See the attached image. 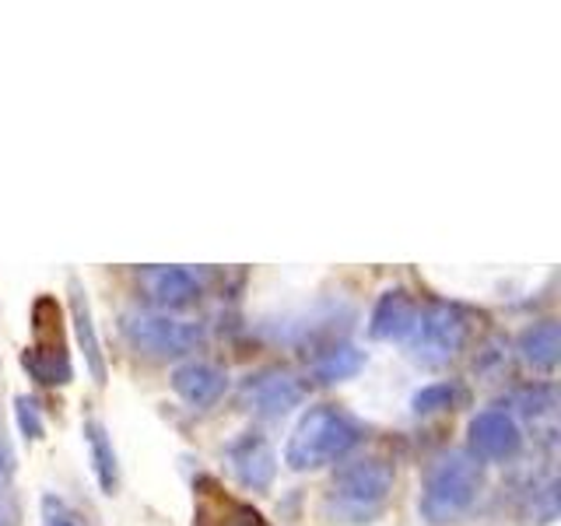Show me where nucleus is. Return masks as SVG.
Listing matches in <instances>:
<instances>
[{"label": "nucleus", "mask_w": 561, "mask_h": 526, "mask_svg": "<svg viewBox=\"0 0 561 526\" xmlns=\"http://www.w3.org/2000/svg\"><path fill=\"white\" fill-rule=\"evenodd\" d=\"M70 320H75V333H78V344H81V355L92 379L99 386L110 382V368H105V355H102V341H99V330L92 320V302H88V291L81 288L78 277H70Z\"/></svg>", "instance_id": "nucleus-12"}, {"label": "nucleus", "mask_w": 561, "mask_h": 526, "mask_svg": "<svg viewBox=\"0 0 561 526\" xmlns=\"http://www.w3.org/2000/svg\"><path fill=\"white\" fill-rule=\"evenodd\" d=\"M519 355H523L526 365L551 373V368L558 365V355H561V327H558V320H540L534 327H526L519 333Z\"/></svg>", "instance_id": "nucleus-16"}, {"label": "nucleus", "mask_w": 561, "mask_h": 526, "mask_svg": "<svg viewBox=\"0 0 561 526\" xmlns=\"http://www.w3.org/2000/svg\"><path fill=\"white\" fill-rule=\"evenodd\" d=\"M417 302L400 288H390L379 295V302L368 316V338L373 341H408L417 323Z\"/></svg>", "instance_id": "nucleus-10"}, {"label": "nucleus", "mask_w": 561, "mask_h": 526, "mask_svg": "<svg viewBox=\"0 0 561 526\" xmlns=\"http://www.w3.org/2000/svg\"><path fill=\"white\" fill-rule=\"evenodd\" d=\"M470 323L460 306L449 302H432L425 312H417V323L411 330V355L421 365H449L467 344Z\"/></svg>", "instance_id": "nucleus-4"}, {"label": "nucleus", "mask_w": 561, "mask_h": 526, "mask_svg": "<svg viewBox=\"0 0 561 526\" xmlns=\"http://www.w3.org/2000/svg\"><path fill=\"white\" fill-rule=\"evenodd\" d=\"M362 443V425L355 418H347L337 408H309L285 446V464L295 473L306 470H320L327 464H337L344 456Z\"/></svg>", "instance_id": "nucleus-2"}, {"label": "nucleus", "mask_w": 561, "mask_h": 526, "mask_svg": "<svg viewBox=\"0 0 561 526\" xmlns=\"http://www.w3.org/2000/svg\"><path fill=\"white\" fill-rule=\"evenodd\" d=\"M228 467H232L236 481L250 491H267L277 473V453L263 435L245 432L228 446Z\"/></svg>", "instance_id": "nucleus-9"}, {"label": "nucleus", "mask_w": 561, "mask_h": 526, "mask_svg": "<svg viewBox=\"0 0 561 526\" xmlns=\"http://www.w3.org/2000/svg\"><path fill=\"white\" fill-rule=\"evenodd\" d=\"M84 443H88V456H92L99 488L105 491V495H116V488H119V464H116L113 438H110V432H105V425H102L99 418L84 421Z\"/></svg>", "instance_id": "nucleus-15"}, {"label": "nucleus", "mask_w": 561, "mask_h": 526, "mask_svg": "<svg viewBox=\"0 0 561 526\" xmlns=\"http://www.w3.org/2000/svg\"><path fill=\"white\" fill-rule=\"evenodd\" d=\"M32 330L35 341L22 355V365L39 379L43 386H64L70 382V362H67V344L60 330V306L57 298L43 295L32 309Z\"/></svg>", "instance_id": "nucleus-5"}, {"label": "nucleus", "mask_w": 561, "mask_h": 526, "mask_svg": "<svg viewBox=\"0 0 561 526\" xmlns=\"http://www.w3.org/2000/svg\"><path fill=\"white\" fill-rule=\"evenodd\" d=\"M362 365H365V355L358 347H351V344H341V347H330L323 351L320 358H316L312 365V373L320 382H344L351 376H358L362 373Z\"/></svg>", "instance_id": "nucleus-17"}, {"label": "nucleus", "mask_w": 561, "mask_h": 526, "mask_svg": "<svg viewBox=\"0 0 561 526\" xmlns=\"http://www.w3.org/2000/svg\"><path fill=\"white\" fill-rule=\"evenodd\" d=\"M393 495V464L379 456H365L337 470L323 495V516L327 523L341 526H362L382 516L386 502Z\"/></svg>", "instance_id": "nucleus-1"}, {"label": "nucleus", "mask_w": 561, "mask_h": 526, "mask_svg": "<svg viewBox=\"0 0 561 526\" xmlns=\"http://www.w3.org/2000/svg\"><path fill=\"white\" fill-rule=\"evenodd\" d=\"M463 397L460 386H453V382H432V386H421V390L411 397V408L414 414H435V411H446L453 408L456 400Z\"/></svg>", "instance_id": "nucleus-18"}, {"label": "nucleus", "mask_w": 561, "mask_h": 526, "mask_svg": "<svg viewBox=\"0 0 561 526\" xmlns=\"http://www.w3.org/2000/svg\"><path fill=\"white\" fill-rule=\"evenodd\" d=\"M306 397L302 382H298L288 368H267L245 379L242 400L250 403V411L260 418H285L291 408H298Z\"/></svg>", "instance_id": "nucleus-7"}, {"label": "nucleus", "mask_w": 561, "mask_h": 526, "mask_svg": "<svg viewBox=\"0 0 561 526\" xmlns=\"http://www.w3.org/2000/svg\"><path fill=\"white\" fill-rule=\"evenodd\" d=\"M14 411H18V428L25 432V438H43V418H39V408H35V400L18 397Z\"/></svg>", "instance_id": "nucleus-19"}, {"label": "nucleus", "mask_w": 561, "mask_h": 526, "mask_svg": "<svg viewBox=\"0 0 561 526\" xmlns=\"http://www.w3.org/2000/svg\"><path fill=\"white\" fill-rule=\"evenodd\" d=\"M8 473H11V456H8V449L0 446V484L8 481Z\"/></svg>", "instance_id": "nucleus-21"}, {"label": "nucleus", "mask_w": 561, "mask_h": 526, "mask_svg": "<svg viewBox=\"0 0 561 526\" xmlns=\"http://www.w3.org/2000/svg\"><path fill=\"white\" fill-rule=\"evenodd\" d=\"M193 526H267L253 505H245L232 495H225L221 488L204 484L197 499V513Z\"/></svg>", "instance_id": "nucleus-13"}, {"label": "nucleus", "mask_w": 561, "mask_h": 526, "mask_svg": "<svg viewBox=\"0 0 561 526\" xmlns=\"http://www.w3.org/2000/svg\"><path fill=\"white\" fill-rule=\"evenodd\" d=\"M145 285H148L158 309H183L201 295L197 277L183 267H151L145 274Z\"/></svg>", "instance_id": "nucleus-14"}, {"label": "nucleus", "mask_w": 561, "mask_h": 526, "mask_svg": "<svg viewBox=\"0 0 561 526\" xmlns=\"http://www.w3.org/2000/svg\"><path fill=\"white\" fill-rule=\"evenodd\" d=\"M43 526H78V523L57 495H46L43 499Z\"/></svg>", "instance_id": "nucleus-20"}, {"label": "nucleus", "mask_w": 561, "mask_h": 526, "mask_svg": "<svg viewBox=\"0 0 561 526\" xmlns=\"http://www.w3.org/2000/svg\"><path fill=\"white\" fill-rule=\"evenodd\" d=\"M123 333L137 351L154 358H180L204 344V330L197 323L172 320L162 312H130L123 320Z\"/></svg>", "instance_id": "nucleus-6"}, {"label": "nucleus", "mask_w": 561, "mask_h": 526, "mask_svg": "<svg viewBox=\"0 0 561 526\" xmlns=\"http://www.w3.org/2000/svg\"><path fill=\"white\" fill-rule=\"evenodd\" d=\"M523 446V432L508 411H481L470 421V456L473 460H513Z\"/></svg>", "instance_id": "nucleus-8"}, {"label": "nucleus", "mask_w": 561, "mask_h": 526, "mask_svg": "<svg viewBox=\"0 0 561 526\" xmlns=\"http://www.w3.org/2000/svg\"><path fill=\"white\" fill-rule=\"evenodd\" d=\"M172 390L180 400H186L190 408H215V403L225 397L228 390V376L221 368L207 365V362H183L180 368L172 373Z\"/></svg>", "instance_id": "nucleus-11"}, {"label": "nucleus", "mask_w": 561, "mask_h": 526, "mask_svg": "<svg viewBox=\"0 0 561 526\" xmlns=\"http://www.w3.org/2000/svg\"><path fill=\"white\" fill-rule=\"evenodd\" d=\"M481 491V464L470 453H446L428 470L421 491V516L432 526H446L460 519Z\"/></svg>", "instance_id": "nucleus-3"}]
</instances>
